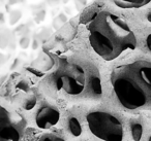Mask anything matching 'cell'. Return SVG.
<instances>
[{"mask_svg": "<svg viewBox=\"0 0 151 141\" xmlns=\"http://www.w3.org/2000/svg\"><path fill=\"white\" fill-rule=\"evenodd\" d=\"M89 42L104 60L112 61L127 50H134L137 38L124 20L108 11H103L90 22Z\"/></svg>", "mask_w": 151, "mask_h": 141, "instance_id": "6da1fadb", "label": "cell"}, {"mask_svg": "<svg viewBox=\"0 0 151 141\" xmlns=\"http://www.w3.org/2000/svg\"><path fill=\"white\" fill-rule=\"evenodd\" d=\"M112 85L119 103L129 110L151 109V63L136 61L112 73Z\"/></svg>", "mask_w": 151, "mask_h": 141, "instance_id": "7a4b0ae2", "label": "cell"}, {"mask_svg": "<svg viewBox=\"0 0 151 141\" xmlns=\"http://www.w3.org/2000/svg\"><path fill=\"white\" fill-rule=\"evenodd\" d=\"M89 130L104 141H122L123 127L114 114L107 111H93L87 114Z\"/></svg>", "mask_w": 151, "mask_h": 141, "instance_id": "3957f363", "label": "cell"}, {"mask_svg": "<svg viewBox=\"0 0 151 141\" xmlns=\"http://www.w3.org/2000/svg\"><path fill=\"white\" fill-rule=\"evenodd\" d=\"M55 85L68 95H80L85 89L86 75L82 66L75 63L65 64L55 74Z\"/></svg>", "mask_w": 151, "mask_h": 141, "instance_id": "277c9868", "label": "cell"}, {"mask_svg": "<svg viewBox=\"0 0 151 141\" xmlns=\"http://www.w3.org/2000/svg\"><path fill=\"white\" fill-rule=\"evenodd\" d=\"M25 125L21 115L0 106V141H20Z\"/></svg>", "mask_w": 151, "mask_h": 141, "instance_id": "5b68a950", "label": "cell"}, {"mask_svg": "<svg viewBox=\"0 0 151 141\" xmlns=\"http://www.w3.org/2000/svg\"><path fill=\"white\" fill-rule=\"evenodd\" d=\"M59 118H60V113L58 110L50 106H44L38 110L35 122L38 128L49 129L55 126L59 122Z\"/></svg>", "mask_w": 151, "mask_h": 141, "instance_id": "8992f818", "label": "cell"}, {"mask_svg": "<svg viewBox=\"0 0 151 141\" xmlns=\"http://www.w3.org/2000/svg\"><path fill=\"white\" fill-rule=\"evenodd\" d=\"M151 2V0H115V3L122 9H138Z\"/></svg>", "mask_w": 151, "mask_h": 141, "instance_id": "52a82bcc", "label": "cell"}, {"mask_svg": "<svg viewBox=\"0 0 151 141\" xmlns=\"http://www.w3.org/2000/svg\"><path fill=\"white\" fill-rule=\"evenodd\" d=\"M68 128L70 130V133L73 136L78 137L82 133V128H81V125L79 122V120L76 118H70L68 120Z\"/></svg>", "mask_w": 151, "mask_h": 141, "instance_id": "ba28073f", "label": "cell"}, {"mask_svg": "<svg viewBox=\"0 0 151 141\" xmlns=\"http://www.w3.org/2000/svg\"><path fill=\"white\" fill-rule=\"evenodd\" d=\"M143 135V127L140 122H134L132 125V136L134 141H140Z\"/></svg>", "mask_w": 151, "mask_h": 141, "instance_id": "9c48e42d", "label": "cell"}, {"mask_svg": "<svg viewBox=\"0 0 151 141\" xmlns=\"http://www.w3.org/2000/svg\"><path fill=\"white\" fill-rule=\"evenodd\" d=\"M90 85H91V89H92L93 93L95 95H101V79L99 76H92L90 80Z\"/></svg>", "mask_w": 151, "mask_h": 141, "instance_id": "30bf717a", "label": "cell"}, {"mask_svg": "<svg viewBox=\"0 0 151 141\" xmlns=\"http://www.w3.org/2000/svg\"><path fill=\"white\" fill-rule=\"evenodd\" d=\"M66 21H67V18L65 17L64 14H59L54 19V21H53V27H54V29H59Z\"/></svg>", "mask_w": 151, "mask_h": 141, "instance_id": "8fae6325", "label": "cell"}, {"mask_svg": "<svg viewBox=\"0 0 151 141\" xmlns=\"http://www.w3.org/2000/svg\"><path fill=\"white\" fill-rule=\"evenodd\" d=\"M22 14L20 11H13L9 14V24L11 25H15L16 23L19 22V20L21 19Z\"/></svg>", "mask_w": 151, "mask_h": 141, "instance_id": "7c38bea8", "label": "cell"}, {"mask_svg": "<svg viewBox=\"0 0 151 141\" xmlns=\"http://www.w3.org/2000/svg\"><path fill=\"white\" fill-rule=\"evenodd\" d=\"M38 141H65L63 138H61L60 136L55 134H46L42 137Z\"/></svg>", "mask_w": 151, "mask_h": 141, "instance_id": "4fadbf2b", "label": "cell"}, {"mask_svg": "<svg viewBox=\"0 0 151 141\" xmlns=\"http://www.w3.org/2000/svg\"><path fill=\"white\" fill-rule=\"evenodd\" d=\"M9 37L6 32L0 33V48H5V46L9 44Z\"/></svg>", "mask_w": 151, "mask_h": 141, "instance_id": "5bb4252c", "label": "cell"}, {"mask_svg": "<svg viewBox=\"0 0 151 141\" xmlns=\"http://www.w3.org/2000/svg\"><path fill=\"white\" fill-rule=\"evenodd\" d=\"M36 103V99L34 96H32L31 98H29V99L26 100V102L24 103V108H25L26 110H30L32 109V108L34 107V105H35Z\"/></svg>", "mask_w": 151, "mask_h": 141, "instance_id": "9a60e30c", "label": "cell"}, {"mask_svg": "<svg viewBox=\"0 0 151 141\" xmlns=\"http://www.w3.org/2000/svg\"><path fill=\"white\" fill-rule=\"evenodd\" d=\"M45 16H46V11H45L44 9H42V11H38V13L35 15V20H36L37 22L42 21V20L45 19Z\"/></svg>", "mask_w": 151, "mask_h": 141, "instance_id": "2e32d148", "label": "cell"}, {"mask_svg": "<svg viewBox=\"0 0 151 141\" xmlns=\"http://www.w3.org/2000/svg\"><path fill=\"white\" fill-rule=\"evenodd\" d=\"M29 38H28V37H26V36H25V37H22L21 38V40H20V44H21V46H22V48H27V46H29Z\"/></svg>", "mask_w": 151, "mask_h": 141, "instance_id": "e0dca14e", "label": "cell"}, {"mask_svg": "<svg viewBox=\"0 0 151 141\" xmlns=\"http://www.w3.org/2000/svg\"><path fill=\"white\" fill-rule=\"evenodd\" d=\"M146 44H147V48H149V51L151 52V34H149L146 38Z\"/></svg>", "mask_w": 151, "mask_h": 141, "instance_id": "ac0fdd59", "label": "cell"}, {"mask_svg": "<svg viewBox=\"0 0 151 141\" xmlns=\"http://www.w3.org/2000/svg\"><path fill=\"white\" fill-rule=\"evenodd\" d=\"M59 1H60V0H47V2H48L49 5H51V6L57 5L59 3Z\"/></svg>", "mask_w": 151, "mask_h": 141, "instance_id": "d6986e66", "label": "cell"}, {"mask_svg": "<svg viewBox=\"0 0 151 141\" xmlns=\"http://www.w3.org/2000/svg\"><path fill=\"white\" fill-rule=\"evenodd\" d=\"M18 88H20L21 90H25V91H27L28 90V87H27V85H26L24 81H21V83L18 85Z\"/></svg>", "mask_w": 151, "mask_h": 141, "instance_id": "ffe728a7", "label": "cell"}, {"mask_svg": "<svg viewBox=\"0 0 151 141\" xmlns=\"http://www.w3.org/2000/svg\"><path fill=\"white\" fill-rule=\"evenodd\" d=\"M77 1H78L79 3H81L82 5H85V4H86V2H87V0H77Z\"/></svg>", "mask_w": 151, "mask_h": 141, "instance_id": "44dd1931", "label": "cell"}, {"mask_svg": "<svg viewBox=\"0 0 151 141\" xmlns=\"http://www.w3.org/2000/svg\"><path fill=\"white\" fill-rule=\"evenodd\" d=\"M3 22H4V17L2 14H0V23H3Z\"/></svg>", "mask_w": 151, "mask_h": 141, "instance_id": "7402d4cb", "label": "cell"}, {"mask_svg": "<svg viewBox=\"0 0 151 141\" xmlns=\"http://www.w3.org/2000/svg\"><path fill=\"white\" fill-rule=\"evenodd\" d=\"M147 20H148V21H149V22H150V23H151V13L149 14L148 16H147Z\"/></svg>", "mask_w": 151, "mask_h": 141, "instance_id": "603a6c76", "label": "cell"}, {"mask_svg": "<svg viewBox=\"0 0 151 141\" xmlns=\"http://www.w3.org/2000/svg\"><path fill=\"white\" fill-rule=\"evenodd\" d=\"M62 1H63V2H64V3H67V2H68V1H69V0H62Z\"/></svg>", "mask_w": 151, "mask_h": 141, "instance_id": "cb8c5ba5", "label": "cell"}, {"mask_svg": "<svg viewBox=\"0 0 151 141\" xmlns=\"http://www.w3.org/2000/svg\"><path fill=\"white\" fill-rule=\"evenodd\" d=\"M148 141H151V135H150V137H149V140Z\"/></svg>", "mask_w": 151, "mask_h": 141, "instance_id": "d4e9b609", "label": "cell"}]
</instances>
